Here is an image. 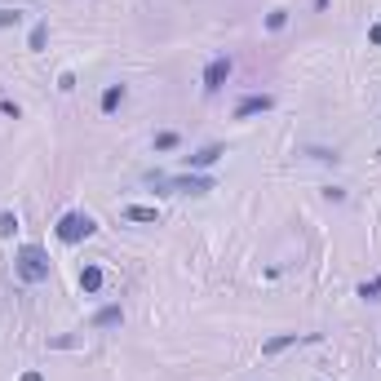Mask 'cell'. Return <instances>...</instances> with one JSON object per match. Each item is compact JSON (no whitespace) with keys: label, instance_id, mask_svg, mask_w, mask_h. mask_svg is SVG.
Masks as SVG:
<instances>
[{"label":"cell","instance_id":"15","mask_svg":"<svg viewBox=\"0 0 381 381\" xmlns=\"http://www.w3.org/2000/svg\"><path fill=\"white\" fill-rule=\"evenodd\" d=\"M284 22H289V9H270V18H266V27H270V31H279V27H284Z\"/></svg>","mask_w":381,"mask_h":381},{"label":"cell","instance_id":"10","mask_svg":"<svg viewBox=\"0 0 381 381\" xmlns=\"http://www.w3.org/2000/svg\"><path fill=\"white\" fill-rule=\"evenodd\" d=\"M124 218H129V222H160V209H151V204H129Z\"/></svg>","mask_w":381,"mask_h":381},{"label":"cell","instance_id":"13","mask_svg":"<svg viewBox=\"0 0 381 381\" xmlns=\"http://www.w3.org/2000/svg\"><path fill=\"white\" fill-rule=\"evenodd\" d=\"M177 142H182V138H177L173 129H164V133H156V142H151V147H156V151H177Z\"/></svg>","mask_w":381,"mask_h":381},{"label":"cell","instance_id":"5","mask_svg":"<svg viewBox=\"0 0 381 381\" xmlns=\"http://www.w3.org/2000/svg\"><path fill=\"white\" fill-rule=\"evenodd\" d=\"M270 106H275V98H270V93H248V98L235 106V120H253V115H266Z\"/></svg>","mask_w":381,"mask_h":381},{"label":"cell","instance_id":"14","mask_svg":"<svg viewBox=\"0 0 381 381\" xmlns=\"http://www.w3.org/2000/svg\"><path fill=\"white\" fill-rule=\"evenodd\" d=\"M14 231H18V218L14 213H0V240H9Z\"/></svg>","mask_w":381,"mask_h":381},{"label":"cell","instance_id":"8","mask_svg":"<svg viewBox=\"0 0 381 381\" xmlns=\"http://www.w3.org/2000/svg\"><path fill=\"white\" fill-rule=\"evenodd\" d=\"M297 332H279V337H270V341H261V355H266V359H275V355H284L289 346H297Z\"/></svg>","mask_w":381,"mask_h":381},{"label":"cell","instance_id":"12","mask_svg":"<svg viewBox=\"0 0 381 381\" xmlns=\"http://www.w3.org/2000/svg\"><path fill=\"white\" fill-rule=\"evenodd\" d=\"M359 297H364V302H381V275L364 279V284H359Z\"/></svg>","mask_w":381,"mask_h":381},{"label":"cell","instance_id":"16","mask_svg":"<svg viewBox=\"0 0 381 381\" xmlns=\"http://www.w3.org/2000/svg\"><path fill=\"white\" fill-rule=\"evenodd\" d=\"M18 22H22L18 9H0V27H18Z\"/></svg>","mask_w":381,"mask_h":381},{"label":"cell","instance_id":"6","mask_svg":"<svg viewBox=\"0 0 381 381\" xmlns=\"http://www.w3.org/2000/svg\"><path fill=\"white\" fill-rule=\"evenodd\" d=\"M124 98H129V89H124V85H106V89H102V102H98V106H102V115H115V111L124 106Z\"/></svg>","mask_w":381,"mask_h":381},{"label":"cell","instance_id":"17","mask_svg":"<svg viewBox=\"0 0 381 381\" xmlns=\"http://www.w3.org/2000/svg\"><path fill=\"white\" fill-rule=\"evenodd\" d=\"M18 381H44V373H22Z\"/></svg>","mask_w":381,"mask_h":381},{"label":"cell","instance_id":"9","mask_svg":"<svg viewBox=\"0 0 381 381\" xmlns=\"http://www.w3.org/2000/svg\"><path fill=\"white\" fill-rule=\"evenodd\" d=\"M80 289H85V297L98 293V289H102V266H93V261H89V266L80 270Z\"/></svg>","mask_w":381,"mask_h":381},{"label":"cell","instance_id":"3","mask_svg":"<svg viewBox=\"0 0 381 381\" xmlns=\"http://www.w3.org/2000/svg\"><path fill=\"white\" fill-rule=\"evenodd\" d=\"M226 80H231V58H226V54L209 58V67H204V93H218Z\"/></svg>","mask_w":381,"mask_h":381},{"label":"cell","instance_id":"4","mask_svg":"<svg viewBox=\"0 0 381 381\" xmlns=\"http://www.w3.org/2000/svg\"><path fill=\"white\" fill-rule=\"evenodd\" d=\"M226 156V147L222 142H209V147H200L195 156H186V173H200V169H213V164H218Z\"/></svg>","mask_w":381,"mask_h":381},{"label":"cell","instance_id":"2","mask_svg":"<svg viewBox=\"0 0 381 381\" xmlns=\"http://www.w3.org/2000/svg\"><path fill=\"white\" fill-rule=\"evenodd\" d=\"M93 235H98V222L89 213H63V222H58V240L63 244H80V240H93Z\"/></svg>","mask_w":381,"mask_h":381},{"label":"cell","instance_id":"7","mask_svg":"<svg viewBox=\"0 0 381 381\" xmlns=\"http://www.w3.org/2000/svg\"><path fill=\"white\" fill-rule=\"evenodd\" d=\"M120 324H124V311H120V306H102V311L89 319V328H98V332H102V328H120Z\"/></svg>","mask_w":381,"mask_h":381},{"label":"cell","instance_id":"11","mask_svg":"<svg viewBox=\"0 0 381 381\" xmlns=\"http://www.w3.org/2000/svg\"><path fill=\"white\" fill-rule=\"evenodd\" d=\"M44 44H49V22H35L31 35H27V49H31V54H40Z\"/></svg>","mask_w":381,"mask_h":381},{"label":"cell","instance_id":"1","mask_svg":"<svg viewBox=\"0 0 381 381\" xmlns=\"http://www.w3.org/2000/svg\"><path fill=\"white\" fill-rule=\"evenodd\" d=\"M14 270H18L22 284H44V279H49V253H44L40 244H22Z\"/></svg>","mask_w":381,"mask_h":381}]
</instances>
